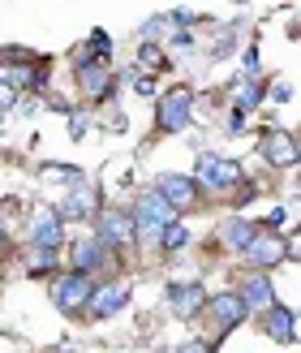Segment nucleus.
<instances>
[{
    "instance_id": "nucleus-11",
    "label": "nucleus",
    "mask_w": 301,
    "mask_h": 353,
    "mask_svg": "<svg viewBox=\"0 0 301 353\" xmlns=\"http://www.w3.org/2000/svg\"><path fill=\"white\" fill-rule=\"evenodd\" d=\"M203 302H207L203 280H176V285H168V306H172L176 319H194Z\"/></svg>"
},
{
    "instance_id": "nucleus-1",
    "label": "nucleus",
    "mask_w": 301,
    "mask_h": 353,
    "mask_svg": "<svg viewBox=\"0 0 301 353\" xmlns=\"http://www.w3.org/2000/svg\"><path fill=\"white\" fill-rule=\"evenodd\" d=\"M129 216H134V233H138V237L159 241V233H164V228H168L176 216H181V211H176V207H172L159 190H143Z\"/></svg>"
},
{
    "instance_id": "nucleus-2",
    "label": "nucleus",
    "mask_w": 301,
    "mask_h": 353,
    "mask_svg": "<svg viewBox=\"0 0 301 353\" xmlns=\"http://www.w3.org/2000/svg\"><path fill=\"white\" fill-rule=\"evenodd\" d=\"M241 164L224 160V155H198V164H194V185H203L207 194H228L233 185H241Z\"/></svg>"
},
{
    "instance_id": "nucleus-28",
    "label": "nucleus",
    "mask_w": 301,
    "mask_h": 353,
    "mask_svg": "<svg viewBox=\"0 0 301 353\" xmlns=\"http://www.w3.org/2000/svg\"><path fill=\"white\" fill-rule=\"evenodd\" d=\"M228 130H245V112H241V108L228 112Z\"/></svg>"
},
{
    "instance_id": "nucleus-23",
    "label": "nucleus",
    "mask_w": 301,
    "mask_h": 353,
    "mask_svg": "<svg viewBox=\"0 0 301 353\" xmlns=\"http://www.w3.org/2000/svg\"><path fill=\"white\" fill-rule=\"evenodd\" d=\"M258 99H262V86H258L254 78H245L241 91H237V108H241V112H245V108H258Z\"/></svg>"
},
{
    "instance_id": "nucleus-17",
    "label": "nucleus",
    "mask_w": 301,
    "mask_h": 353,
    "mask_svg": "<svg viewBox=\"0 0 301 353\" xmlns=\"http://www.w3.org/2000/svg\"><path fill=\"white\" fill-rule=\"evenodd\" d=\"M254 237V224L250 220H241V216H228L220 224V245L224 250H245V241Z\"/></svg>"
},
{
    "instance_id": "nucleus-29",
    "label": "nucleus",
    "mask_w": 301,
    "mask_h": 353,
    "mask_svg": "<svg viewBox=\"0 0 301 353\" xmlns=\"http://www.w3.org/2000/svg\"><path fill=\"white\" fill-rule=\"evenodd\" d=\"M289 99H293V86L280 82V86H276V103H289Z\"/></svg>"
},
{
    "instance_id": "nucleus-20",
    "label": "nucleus",
    "mask_w": 301,
    "mask_h": 353,
    "mask_svg": "<svg viewBox=\"0 0 301 353\" xmlns=\"http://www.w3.org/2000/svg\"><path fill=\"white\" fill-rule=\"evenodd\" d=\"M108 57H112L108 30H91V43H86V57H82V61H108Z\"/></svg>"
},
{
    "instance_id": "nucleus-19",
    "label": "nucleus",
    "mask_w": 301,
    "mask_h": 353,
    "mask_svg": "<svg viewBox=\"0 0 301 353\" xmlns=\"http://www.w3.org/2000/svg\"><path fill=\"white\" fill-rule=\"evenodd\" d=\"M43 181H52V185H78L82 168H74V164H43Z\"/></svg>"
},
{
    "instance_id": "nucleus-24",
    "label": "nucleus",
    "mask_w": 301,
    "mask_h": 353,
    "mask_svg": "<svg viewBox=\"0 0 301 353\" xmlns=\"http://www.w3.org/2000/svg\"><path fill=\"white\" fill-rule=\"evenodd\" d=\"M52 263H56V250H39V245H34V254H30L26 268H30V272H48Z\"/></svg>"
},
{
    "instance_id": "nucleus-22",
    "label": "nucleus",
    "mask_w": 301,
    "mask_h": 353,
    "mask_svg": "<svg viewBox=\"0 0 301 353\" xmlns=\"http://www.w3.org/2000/svg\"><path fill=\"white\" fill-rule=\"evenodd\" d=\"M138 61H143L147 69H164V65H168L164 48H159V43H151V39H143V48H138Z\"/></svg>"
},
{
    "instance_id": "nucleus-27",
    "label": "nucleus",
    "mask_w": 301,
    "mask_h": 353,
    "mask_svg": "<svg viewBox=\"0 0 301 353\" xmlns=\"http://www.w3.org/2000/svg\"><path fill=\"white\" fill-rule=\"evenodd\" d=\"M172 48H176V52H189V48H194V34H189V30H176V34H172Z\"/></svg>"
},
{
    "instance_id": "nucleus-14",
    "label": "nucleus",
    "mask_w": 301,
    "mask_h": 353,
    "mask_svg": "<svg viewBox=\"0 0 301 353\" xmlns=\"http://www.w3.org/2000/svg\"><path fill=\"white\" fill-rule=\"evenodd\" d=\"M78 91L86 99H103L112 91V74H108V61H78Z\"/></svg>"
},
{
    "instance_id": "nucleus-25",
    "label": "nucleus",
    "mask_w": 301,
    "mask_h": 353,
    "mask_svg": "<svg viewBox=\"0 0 301 353\" xmlns=\"http://www.w3.org/2000/svg\"><path fill=\"white\" fill-rule=\"evenodd\" d=\"M86 125H91V117L69 108V134H74V143H82V138H86Z\"/></svg>"
},
{
    "instance_id": "nucleus-7",
    "label": "nucleus",
    "mask_w": 301,
    "mask_h": 353,
    "mask_svg": "<svg viewBox=\"0 0 301 353\" xmlns=\"http://www.w3.org/2000/svg\"><path fill=\"white\" fill-rule=\"evenodd\" d=\"M65 241V220L56 207H39L30 216V245H39V250H56Z\"/></svg>"
},
{
    "instance_id": "nucleus-18",
    "label": "nucleus",
    "mask_w": 301,
    "mask_h": 353,
    "mask_svg": "<svg viewBox=\"0 0 301 353\" xmlns=\"http://www.w3.org/2000/svg\"><path fill=\"white\" fill-rule=\"evenodd\" d=\"M103 268V245L95 241V237H86V241H78L74 245V272H99Z\"/></svg>"
},
{
    "instance_id": "nucleus-16",
    "label": "nucleus",
    "mask_w": 301,
    "mask_h": 353,
    "mask_svg": "<svg viewBox=\"0 0 301 353\" xmlns=\"http://www.w3.org/2000/svg\"><path fill=\"white\" fill-rule=\"evenodd\" d=\"M241 302H245V310H267V306H276V289H271V280H267V276H250V280H241Z\"/></svg>"
},
{
    "instance_id": "nucleus-4",
    "label": "nucleus",
    "mask_w": 301,
    "mask_h": 353,
    "mask_svg": "<svg viewBox=\"0 0 301 353\" xmlns=\"http://www.w3.org/2000/svg\"><path fill=\"white\" fill-rule=\"evenodd\" d=\"M241 259L250 263L254 272H271L276 263H284V259H297V245L293 241H284V237H250L245 241V250H241Z\"/></svg>"
},
{
    "instance_id": "nucleus-31",
    "label": "nucleus",
    "mask_w": 301,
    "mask_h": 353,
    "mask_svg": "<svg viewBox=\"0 0 301 353\" xmlns=\"http://www.w3.org/2000/svg\"><path fill=\"white\" fill-rule=\"evenodd\" d=\"M176 353H211L203 341H189V345H181V349H176Z\"/></svg>"
},
{
    "instance_id": "nucleus-8",
    "label": "nucleus",
    "mask_w": 301,
    "mask_h": 353,
    "mask_svg": "<svg viewBox=\"0 0 301 353\" xmlns=\"http://www.w3.org/2000/svg\"><path fill=\"white\" fill-rule=\"evenodd\" d=\"M258 151H262V160H267L271 168H293L297 155H301L297 138L289 130H267V134H262V143H258Z\"/></svg>"
},
{
    "instance_id": "nucleus-10",
    "label": "nucleus",
    "mask_w": 301,
    "mask_h": 353,
    "mask_svg": "<svg viewBox=\"0 0 301 353\" xmlns=\"http://www.w3.org/2000/svg\"><path fill=\"white\" fill-rule=\"evenodd\" d=\"M56 211H61V220H91L95 211H99V190L86 185V176H82L78 185H69L65 203H61Z\"/></svg>"
},
{
    "instance_id": "nucleus-5",
    "label": "nucleus",
    "mask_w": 301,
    "mask_h": 353,
    "mask_svg": "<svg viewBox=\"0 0 301 353\" xmlns=\"http://www.w3.org/2000/svg\"><path fill=\"white\" fill-rule=\"evenodd\" d=\"M189 121H194V91L189 86H172V91L159 99V130L181 134Z\"/></svg>"
},
{
    "instance_id": "nucleus-30",
    "label": "nucleus",
    "mask_w": 301,
    "mask_h": 353,
    "mask_svg": "<svg viewBox=\"0 0 301 353\" xmlns=\"http://www.w3.org/2000/svg\"><path fill=\"white\" fill-rule=\"evenodd\" d=\"M17 99V91H13V86L9 82H0V103H5V108H9V103Z\"/></svg>"
},
{
    "instance_id": "nucleus-33",
    "label": "nucleus",
    "mask_w": 301,
    "mask_h": 353,
    "mask_svg": "<svg viewBox=\"0 0 301 353\" xmlns=\"http://www.w3.org/2000/svg\"><path fill=\"white\" fill-rule=\"evenodd\" d=\"M9 250V233H5V224H0V254Z\"/></svg>"
},
{
    "instance_id": "nucleus-15",
    "label": "nucleus",
    "mask_w": 301,
    "mask_h": 353,
    "mask_svg": "<svg viewBox=\"0 0 301 353\" xmlns=\"http://www.w3.org/2000/svg\"><path fill=\"white\" fill-rule=\"evenodd\" d=\"M262 332L280 345H293V332H297V314L289 306H267V319H262Z\"/></svg>"
},
{
    "instance_id": "nucleus-3",
    "label": "nucleus",
    "mask_w": 301,
    "mask_h": 353,
    "mask_svg": "<svg viewBox=\"0 0 301 353\" xmlns=\"http://www.w3.org/2000/svg\"><path fill=\"white\" fill-rule=\"evenodd\" d=\"M91 289H95V280L86 272H69L61 280H52V306L61 314H82L86 302H91Z\"/></svg>"
},
{
    "instance_id": "nucleus-21",
    "label": "nucleus",
    "mask_w": 301,
    "mask_h": 353,
    "mask_svg": "<svg viewBox=\"0 0 301 353\" xmlns=\"http://www.w3.org/2000/svg\"><path fill=\"white\" fill-rule=\"evenodd\" d=\"M159 241H164V250H185V245H189V233H185L181 220H172L164 233H159Z\"/></svg>"
},
{
    "instance_id": "nucleus-12",
    "label": "nucleus",
    "mask_w": 301,
    "mask_h": 353,
    "mask_svg": "<svg viewBox=\"0 0 301 353\" xmlns=\"http://www.w3.org/2000/svg\"><path fill=\"white\" fill-rule=\"evenodd\" d=\"M203 306L211 310V323H216L220 332L237 327L245 314H250V310H245V302H241V293H233V289H228V293H216V297H207Z\"/></svg>"
},
{
    "instance_id": "nucleus-32",
    "label": "nucleus",
    "mask_w": 301,
    "mask_h": 353,
    "mask_svg": "<svg viewBox=\"0 0 301 353\" xmlns=\"http://www.w3.org/2000/svg\"><path fill=\"white\" fill-rule=\"evenodd\" d=\"M134 86H138V95H155V82H151V78H138Z\"/></svg>"
},
{
    "instance_id": "nucleus-9",
    "label": "nucleus",
    "mask_w": 301,
    "mask_h": 353,
    "mask_svg": "<svg viewBox=\"0 0 301 353\" xmlns=\"http://www.w3.org/2000/svg\"><path fill=\"white\" fill-rule=\"evenodd\" d=\"M134 216L129 211H103L99 216V245H112V250H125V245H134Z\"/></svg>"
},
{
    "instance_id": "nucleus-13",
    "label": "nucleus",
    "mask_w": 301,
    "mask_h": 353,
    "mask_svg": "<svg viewBox=\"0 0 301 353\" xmlns=\"http://www.w3.org/2000/svg\"><path fill=\"white\" fill-rule=\"evenodd\" d=\"M155 190L164 194L176 211H189L194 203H198V185H194V176H181V172H164V176L155 181Z\"/></svg>"
},
{
    "instance_id": "nucleus-6",
    "label": "nucleus",
    "mask_w": 301,
    "mask_h": 353,
    "mask_svg": "<svg viewBox=\"0 0 301 353\" xmlns=\"http://www.w3.org/2000/svg\"><path fill=\"white\" fill-rule=\"evenodd\" d=\"M134 289L125 285V280H112V285H99L91 289V302H86V310H91V319H112V314H121L129 306Z\"/></svg>"
},
{
    "instance_id": "nucleus-26",
    "label": "nucleus",
    "mask_w": 301,
    "mask_h": 353,
    "mask_svg": "<svg viewBox=\"0 0 301 353\" xmlns=\"http://www.w3.org/2000/svg\"><path fill=\"white\" fill-rule=\"evenodd\" d=\"M241 69H245L241 78H258V48H250V52H245V61H241Z\"/></svg>"
}]
</instances>
